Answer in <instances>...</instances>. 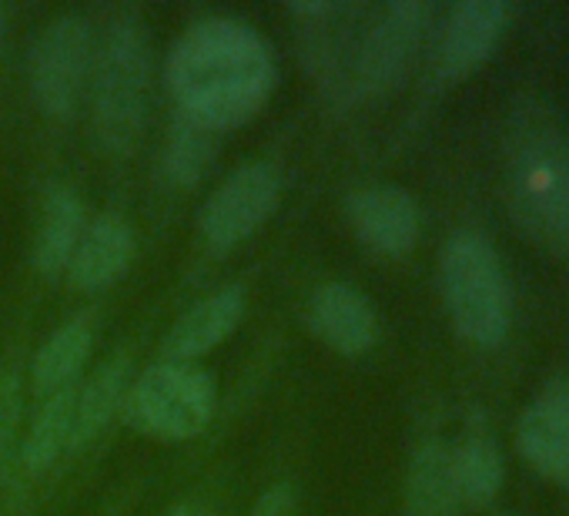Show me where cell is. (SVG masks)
Instances as JSON below:
<instances>
[{
    "label": "cell",
    "mask_w": 569,
    "mask_h": 516,
    "mask_svg": "<svg viewBox=\"0 0 569 516\" xmlns=\"http://www.w3.org/2000/svg\"><path fill=\"white\" fill-rule=\"evenodd\" d=\"M346 211L356 238L382 258L409 255L422 235L419 205L399 185H366L349 195Z\"/></svg>",
    "instance_id": "cell-11"
},
{
    "label": "cell",
    "mask_w": 569,
    "mask_h": 516,
    "mask_svg": "<svg viewBox=\"0 0 569 516\" xmlns=\"http://www.w3.org/2000/svg\"><path fill=\"white\" fill-rule=\"evenodd\" d=\"M131 383H134V369L128 356L108 359L84 386L78 383L74 416H71V449H81L104 433L111 416L121 413Z\"/></svg>",
    "instance_id": "cell-19"
},
{
    "label": "cell",
    "mask_w": 569,
    "mask_h": 516,
    "mask_svg": "<svg viewBox=\"0 0 569 516\" xmlns=\"http://www.w3.org/2000/svg\"><path fill=\"white\" fill-rule=\"evenodd\" d=\"M506 198L516 228L546 251L569 255V135L539 105L512 108L502 145Z\"/></svg>",
    "instance_id": "cell-2"
},
{
    "label": "cell",
    "mask_w": 569,
    "mask_h": 516,
    "mask_svg": "<svg viewBox=\"0 0 569 516\" xmlns=\"http://www.w3.org/2000/svg\"><path fill=\"white\" fill-rule=\"evenodd\" d=\"M131 258H134V231L121 215L108 211L88 221L68 266V279L81 292H104L124 279Z\"/></svg>",
    "instance_id": "cell-14"
},
{
    "label": "cell",
    "mask_w": 569,
    "mask_h": 516,
    "mask_svg": "<svg viewBox=\"0 0 569 516\" xmlns=\"http://www.w3.org/2000/svg\"><path fill=\"white\" fill-rule=\"evenodd\" d=\"M248 299L241 286H221L198 299L188 312L178 316L171 333L161 343V359L164 363H194L218 349L244 319Z\"/></svg>",
    "instance_id": "cell-13"
},
{
    "label": "cell",
    "mask_w": 569,
    "mask_h": 516,
    "mask_svg": "<svg viewBox=\"0 0 569 516\" xmlns=\"http://www.w3.org/2000/svg\"><path fill=\"white\" fill-rule=\"evenodd\" d=\"M452 449V476H456V489L466 509H482L489 506L506 479V463H502V449L496 443V436L489 433L486 423H472L456 443H449Z\"/></svg>",
    "instance_id": "cell-17"
},
{
    "label": "cell",
    "mask_w": 569,
    "mask_h": 516,
    "mask_svg": "<svg viewBox=\"0 0 569 516\" xmlns=\"http://www.w3.org/2000/svg\"><path fill=\"white\" fill-rule=\"evenodd\" d=\"M164 516H214V513L208 506H198V503H181V506L168 509Z\"/></svg>",
    "instance_id": "cell-24"
},
{
    "label": "cell",
    "mask_w": 569,
    "mask_h": 516,
    "mask_svg": "<svg viewBox=\"0 0 569 516\" xmlns=\"http://www.w3.org/2000/svg\"><path fill=\"white\" fill-rule=\"evenodd\" d=\"M439 292L452 329L479 349H496L512 329V286L496 245L472 228L449 235L439 255Z\"/></svg>",
    "instance_id": "cell-4"
},
{
    "label": "cell",
    "mask_w": 569,
    "mask_h": 516,
    "mask_svg": "<svg viewBox=\"0 0 569 516\" xmlns=\"http://www.w3.org/2000/svg\"><path fill=\"white\" fill-rule=\"evenodd\" d=\"M74 389H64L51 399H41V409L31 423V429L21 439L18 466L28 476L48 473L64 453H71V416H74Z\"/></svg>",
    "instance_id": "cell-20"
},
{
    "label": "cell",
    "mask_w": 569,
    "mask_h": 516,
    "mask_svg": "<svg viewBox=\"0 0 569 516\" xmlns=\"http://www.w3.org/2000/svg\"><path fill=\"white\" fill-rule=\"evenodd\" d=\"M522 459L549 483L569 486V376L546 379L516 423Z\"/></svg>",
    "instance_id": "cell-10"
},
{
    "label": "cell",
    "mask_w": 569,
    "mask_h": 516,
    "mask_svg": "<svg viewBox=\"0 0 569 516\" xmlns=\"http://www.w3.org/2000/svg\"><path fill=\"white\" fill-rule=\"evenodd\" d=\"M84 228H88V221H84V205H81L78 191L68 185H54L44 195L41 225H38V238H34V269L41 279L58 282L61 276H68V266L78 251Z\"/></svg>",
    "instance_id": "cell-16"
},
{
    "label": "cell",
    "mask_w": 569,
    "mask_h": 516,
    "mask_svg": "<svg viewBox=\"0 0 569 516\" xmlns=\"http://www.w3.org/2000/svg\"><path fill=\"white\" fill-rule=\"evenodd\" d=\"M251 516H299V496H296V489H292V486H284V483L264 489V493L254 499Z\"/></svg>",
    "instance_id": "cell-23"
},
{
    "label": "cell",
    "mask_w": 569,
    "mask_h": 516,
    "mask_svg": "<svg viewBox=\"0 0 569 516\" xmlns=\"http://www.w3.org/2000/svg\"><path fill=\"white\" fill-rule=\"evenodd\" d=\"M309 329L339 356H366L379 343V312L349 282H329L316 289L309 302Z\"/></svg>",
    "instance_id": "cell-12"
},
{
    "label": "cell",
    "mask_w": 569,
    "mask_h": 516,
    "mask_svg": "<svg viewBox=\"0 0 569 516\" xmlns=\"http://www.w3.org/2000/svg\"><path fill=\"white\" fill-rule=\"evenodd\" d=\"M91 346H94V329L91 319L84 316L54 329L31 363V393L38 399H51L64 389H74L81 383Z\"/></svg>",
    "instance_id": "cell-18"
},
{
    "label": "cell",
    "mask_w": 569,
    "mask_h": 516,
    "mask_svg": "<svg viewBox=\"0 0 569 516\" xmlns=\"http://www.w3.org/2000/svg\"><path fill=\"white\" fill-rule=\"evenodd\" d=\"M24 419V376L18 366L0 369V483L11 476L21 453Z\"/></svg>",
    "instance_id": "cell-22"
},
{
    "label": "cell",
    "mask_w": 569,
    "mask_h": 516,
    "mask_svg": "<svg viewBox=\"0 0 569 516\" xmlns=\"http://www.w3.org/2000/svg\"><path fill=\"white\" fill-rule=\"evenodd\" d=\"M509 14L512 11L506 0H459L452 4L432 44V81L449 88L476 75L502 41Z\"/></svg>",
    "instance_id": "cell-9"
},
{
    "label": "cell",
    "mask_w": 569,
    "mask_h": 516,
    "mask_svg": "<svg viewBox=\"0 0 569 516\" xmlns=\"http://www.w3.org/2000/svg\"><path fill=\"white\" fill-rule=\"evenodd\" d=\"M496 516H506V513H496Z\"/></svg>",
    "instance_id": "cell-26"
},
{
    "label": "cell",
    "mask_w": 569,
    "mask_h": 516,
    "mask_svg": "<svg viewBox=\"0 0 569 516\" xmlns=\"http://www.w3.org/2000/svg\"><path fill=\"white\" fill-rule=\"evenodd\" d=\"M214 406L218 389L201 366L161 359L131 383L121 413L131 429L151 439L181 443L198 436L211 423Z\"/></svg>",
    "instance_id": "cell-5"
},
{
    "label": "cell",
    "mask_w": 569,
    "mask_h": 516,
    "mask_svg": "<svg viewBox=\"0 0 569 516\" xmlns=\"http://www.w3.org/2000/svg\"><path fill=\"white\" fill-rule=\"evenodd\" d=\"M168 88L178 118L224 135L251 121L274 88V61L264 38L231 18L191 24L168 58Z\"/></svg>",
    "instance_id": "cell-1"
},
{
    "label": "cell",
    "mask_w": 569,
    "mask_h": 516,
    "mask_svg": "<svg viewBox=\"0 0 569 516\" xmlns=\"http://www.w3.org/2000/svg\"><path fill=\"white\" fill-rule=\"evenodd\" d=\"M151 88V41L134 11H121L94 44L91 91H94V138L108 155H128L148 115Z\"/></svg>",
    "instance_id": "cell-3"
},
{
    "label": "cell",
    "mask_w": 569,
    "mask_h": 516,
    "mask_svg": "<svg viewBox=\"0 0 569 516\" xmlns=\"http://www.w3.org/2000/svg\"><path fill=\"white\" fill-rule=\"evenodd\" d=\"M218 138L221 135H211V131L178 118L174 128H171V138L164 145V155H161L164 178L171 185H178V188L198 185L208 175V168H211V161L218 155Z\"/></svg>",
    "instance_id": "cell-21"
},
{
    "label": "cell",
    "mask_w": 569,
    "mask_h": 516,
    "mask_svg": "<svg viewBox=\"0 0 569 516\" xmlns=\"http://www.w3.org/2000/svg\"><path fill=\"white\" fill-rule=\"evenodd\" d=\"M406 516H462L466 506L452 476V449L439 436H426L412 446L406 483H402Z\"/></svg>",
    "instance_id": "cell-15"
},
{
    "label": "cell",
    "mask_w": 569,
    "mask_h": 516,
    "mask_svg": "<svg viewBox=\"0 0 569 516\" xmlns=\"http://www.w3.org/2000/svg\"><path fill=\"white\" fill-rule=\"evenodd\" d=\"M0 34H8V11L0 8Z\"/></svg>",
    "instance_id": "cell-25"
},
{
    "label": "cell",
    "mask_w": 569,
    "mask_h": 516,
    "mask_svg": "<svg viewBox=\"0 0 569 516\" xmlns=\"http://www.w3.org/2000/svg\"><path fill=\"white\" fill-rule=\"evenodd\" d=\"M94 44V31L81 14L54 18L38 38L31 51V95L48 118L68 121L78 115L91 88Z\"/></svg>",
    "instance_id": "cell-7"
},
{
    "label": "cell",
    "mask_w": 569,
    "mask_h": 516,
    "mask_svg": "<svg viewBox=\"0 0 569 516\" xmlns=\"http://www.w3.org/2000/svg\"><path fill=\"white\" fill-rule=\"evenodd\" d=\"M281 181L278 171L264 161H248L234 168L201 205L198 228L204 241L218 251H228L241 245L248 235H254L278 208Z\"/></svg>",
    "instance_id": "cell-8"
},
{
    "label": "cell",
    "mask_w": 569,
    "mask_h": 516,
    "mask_svg": "<svg viewBox=\"0 0 569 516\" xmlns=\"http://www.w3.org/2000/svg\"><path fill=\"white\" fill-rule=\"evenodd\" d=\"M436 11L426 0H392L372 11L359 31L356 61H352V91L356 98H376L392 91L409 68L416 64Z\"/></svg>",
    "instance_id": "cell-6"
}]
</instances>
